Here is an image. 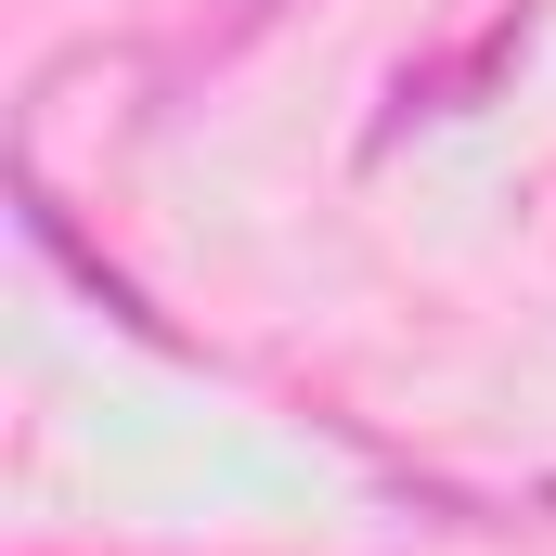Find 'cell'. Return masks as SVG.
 <instances>
[{
    "mask_svg": "<svg viewBox=\"0 0 556 556\" xmlns=\"http://www.w3.org/2000/svg\"><path fill=\"white\" fill-rule=\"evenodd\" d=\"M26 220H39V247H52V260H65V273H78V285H91V298H104V311H117L130 337H168V324L142 311V285H117V273H104V247H78V220H65V207H52L39 181H26Z\"/></svg>",
    "mask_w": 556,
    "mask_h": 556,
    "instance_id": "2",
    "label": "cell"
},
{
    "mask_svg": "<svg viewBox=\"0 0 556 556\" xmlns=\"http://www.w3.org/2000/svg\"><path fill=\"white\" fill-rule=\"evenodd\" d=\"M518 52H531V13H492L479 39H453V52H415V65L389 78V117H376V142H402L415 117H466V104H479V91L518 65Z\"/></svg>",
    "mask_w": 556,
    "mask_h": 556,
    "instance_id": "1",
    "label": "cell"
}]
</instances>
